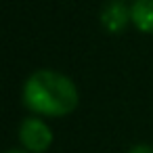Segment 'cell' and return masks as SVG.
Returning <instances> with one entry per match:
<instances>
[{"mask_svg":"<svg viewBox=\"0 0 153 153\" xmlns=\"http://www.w3.org/2000/svg\"><path fill=\"white\" fill-rule=\"evenodd\" d=\"M23 103L34 113L63 117L78 107V88L67 76L53 69H40L25 80Z\"/></svg>","mask_w":153,"mask_h":153,"instance_id":"cell-1","label":"cell"},{"mask_svg":"<svg viewBox=\"0 0 153 153\" xmlns=\"http://www.w3.org/2000/svg\"><path fill=\"white\" fill-rule=\"evenodd\" d=\"M19 140L30 153H44L53 143V132L42 120L25 117L19 126Z\"/></svg>","mask_w":153,"mask_h":153,"instance_id":"cell-2","label":"cell"},{"mask_svg":"<svg viewBox=\"0 0 153 153\" xmlns=\"http://www.w3.org/2000/svg\"><path fill=\"white\" fill-rule=\"evenodd\" d=\"M128 17H130V11L117 2V0H111V2L103 9V15H101V21L105 23V27L109 32H122L128 23Z\"/></svg>","mask_w":153,"mask_h":153,"instance_id":"cell-3","label":"cell"},{"mask_svg":"<svg viewBox=\"0 0 153 153\" xmlns=\"http://www.w3.org/2000/svg\"><path fill=\"white\" fill-rule=\"evenodd\" d=\"M130 19L140 32L153 34V0H136L130 9Z\"/></svg>","mask_w":153,"mask_h":153,"instance_id":"cell-4","label":"cell"},{"mask_svg":"<svg viewBox=\"0 0 153 153\" xmlns=\"http://www.w3.org/2000/svg\"><path fill=\"white\" fill-rule=\"evenodd\" d=\"M128 153H153V147H149V145H134Z\"/></svg>","mask_w":153,"mask_h":153,"instance_id":"cell-5","label":"cell"},{"mask_svg":"<svg viewBox=\"0 0 153 153\" xmlns=\"http://www.w3.org/2000/svg\"><path fill=\"white\" fill-rule=\"evenodd\" d=\"M7 153H30V151H19V149H11V151H7Z\"/></svg>","mask_w":153,"mask_h":153,"instance_id":"cell-6","label":"cell"}]
</instances>
